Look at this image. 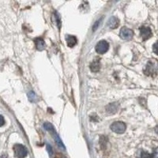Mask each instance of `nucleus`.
Segmentation results:
<instances>
[{"instance_id": "nucleus-1", "label": "nucleus", "mask_w": 158, "mask_h": 158, "mask_svg": "<svg viewBox=\"0 0 158 158\" xmlns=\"http://www.w3.org/2000/svg\"><path fill=\"white\" fill-rule=\"evenodd\" d=\"M126 129V124L123 122H114V123L111 125V130L114 131L116 134H123L125 132Z\"/></svg>"}, {"instance_id": "nucleus-2", "label": "nucleus", "mask_w": 158, "mask_h": 158, "mask_svg": "<svg viewBox=\"0 0 158 158\" xmlns=\"http://www.w3.org/2000/svg\"><path fill=\"white\" fill-rule=\"evenodd\" d=\"M13 151L18 158H24L27 156V149L25 147L24 145L17 144L13 146Z\"/></svg>"}, {"instance_id": "nucleus-3", "label": "nucleus", "mask_w": 158, "mask_h": 158, "mask_svg": "<svg viewBox=\"0 0 158 158\" xmlns=\"http://www.w3.org/2000/svg\"><path fill=\"white\" fill-rule=\"evenodd\" d=\"M109 48V44L106 40H100L96 45V51L99 54L106 53Z\"/></svg>"}, {"instance_id": "nucleus-4", "label": "nucleus", "mask_w": 158, "mask_h": 158, "mask_svg": "<svg viewBox=\"0 0 158 158\" xmlns=\"http://www.w3.org/2000/svg\"><path fill=\"white\" fill-rule=\"evenodd\" d=\"M120 37L123 40H131L133 36H134V32L131 29H130L128 28H123L120 31Z\"/></svg>"}, {"instance_id": "nucleus-5", "label": "nucleus", "mask_w": 158, "mask_h": 158, "mask_svg": "<svg viewBox=\"0 0 158 158\" xmlns=\"http://www.w3.org/2000/svg\"><path fill=\"white\" fill-rule=\"evenodd\" d=\"M140 33H141V36H142V37L143 38L144 40H148L152 36V31L149 27H142L140 29Z\"/></svg>"}, {"instance_id": "nucleus-6", "label": "nucleus", "mask_w": 158, "mask_h": 158, "mask_svg": "<svg viewBox=\"0 0 158 158\" xmlns=\"http://www.w3.org/2000/svg\"><path fill=\"white\" fill-rule=\"evenodd\" d=\"M107 25L110 29H116L119 25V20L115 17H112L107 22Z\"/></svg>"}, {"instance_id": "nucleus-7", "label": "nucleus", "mask_w": 158, "mask_h": 158, "mask_svg": "<svg viewBox=\"0 0 158 158\" xmlns=\"http://www.w3.org/2000/svg\"><path fill=\"white\" fill-rule=\"evenodd\" d=\"M90 69L93 72H97L100 69V59H97L92 62L90 64Z\"/></svg>"}, {"instance_id": "nucleus-8", "label": "nucleus", "mask_w": 158, "mask_h": 158, "mask_svg": "<svg viewBox=\"0 0 158 158\" xmlns=\"http://www.w3.org/2000/svg\"><path fill=\"white\" fill-rule=\"evenodd\" d=\"M35 44L37 48L38 51H43L44 48H45V43H44V40L42 38H37L35 39Z\"/></svg>"}, {"instance_id": "nucleus-9", "label": "nucleus", "mask_w": 158, "mask_h": 158, "mask_svg": "<svg viewBox=\"0 0 158 158\" xmlns=\"http://www.w3.org/2000/svg\"><path fill=\"white\" fill-rule=\"evenodd\" d=\"M118 110V107L116 104H110L106 107V112H107L109 115H112V114H115Z\"/></svg>"}, {"instance_id": "nucleus-10", "label": "nucleus", "mask_w": 158, "mask_h": 158, "mask_svg": "<svg viewBox=\"0 0 158 158\" xmlns=\"http://www.w3.org/2000/svg\"><path fill=\"white\" fill-rule=\"evenodd\" d=\"M156 68L154 67V65H153V62H148L147 66L145 67V74L149 75H153V71H155Z\"/></svg>"}, {"instance_id": "nucleus-11", "label": "nucleus", "mask_w": 158, "mask_h": 158, "mask_svg": "<svg viewBox=\"0 0 158 158\" xmlns=\"http://www.w3.org/2000/svg\"><path fill=\"white\" fill-rule=\"evenodd\" d=\"M67 43L68 47L73 48L77 44V39L74 36H67Z\"/></svg>"}, {"instance_id": "nucleus-12", "label": "nucleus", "mask_w": 158, "mask_h": 158, "mask_svg": "<svg viewBox=\"0 0 158 158\" xmlns=\"http://www.w3.org/2000/svg\"><path fill=\"white\" fill-rule=\"evenodd\" d=\"M53 135H54V138H55V142H56L57 145H58L59 148L62 149V150H65L64 145H63V143L62 142L61 139H60V138L59 137V135H58L57 134H55V132H54Z\"/></svg>"}, {"instance_id": "nucleus-13", "label": "nucleus", "mask_w": 158, "mask_h": 158, "mask_svg": "<svg viewBox=\"0 0 158 158\" xmlns=\"http://www.w3.org/2000/svg\"><path fill=\"white\" fill-rule=\"evenodd\" d=\"M44 128L45 129V130H47L49 132H51L52 134H53L55 131V129H54V126L52 124H51L50 123H44Z\"/></svg>"}, {"instance_id": "nucleus-14", "label": "nucleus", "mask_w": 158, "mask_h": 158, "mask_svg": "<svg viewBox=\"0 0 158 158\" xmlns=\"http://www.w3.org/2000/svg\"><path fill=\"white\" fill-rule=\"evenodd\" d=\"M138 158H153V155H151V154H150L147 152H145V151H142V152H140Z\"/></svg>"}, {"instance_id": "nucleus-15", "label": "nucleus", "mask_w": 158, "mask_h": 158, "mask_svg": "<svg viewBox=\"0 0 158 158\" xmlns=\"http://www.w3.org/2000/svg\"><path fill=\"white\" fill-rule=\"evenodd\" d=\"M28 97H29V99L32 102H35L37 100V96H36V94L34 93V92L30 91L28 94Z\"/></svg>"}, {"instance_id": "nucleus-16", "label": "nucleus", "mask_w": 158, "mask_h": 158, "mask_svg": "<svg viewBox=\"0 0 158 158\" xmlns=\"http://www.w3.org/2000/svg\"><path fill=\"white\" fill-rule=\"evenodd\" d=\"M55 19H56V24L57 25L59 26V28L60 29V27H61V21H60V18H59V13H55Z\"/></svg>"}, {"instance_id": "nucleus-17", "label": "nucleus", "mask_w": 158, "mask_h": 158, "mask_svg": "<svg viewBox=\"0 0 158 158\" xmlns=\"http://www.w3.org/2000/svg\"><path fill=\"white\" fill-rule=\"evenodd\" d=\"M100 19L99 21H97L95 24H94V26L93 28V31H95V30H97V29L98 28V26H99V24H100Z\"/></svg>"}, {"instance_id": "nucleus-18", "label": "nucleus", "mask_w": 158, "mask_h": 158, "mask_svg": "<svg viewBox=\"0 0 158 158\" xmlns=\"http://www.w3.org/2000/svg\"><path fill=\"white\" fill-rule=\"evenodd\" d=\"M4 123H5V119H4V118H3L2 115H0V126H3Z\"/></svg>"}, {"instance_id": "nucleus-19", "label": "nucleus", "mask_w": 158, "mask_h": 158, "mask_svg": "<svg viewBox=\"0 0 158 158\" xmlns=\"http://www.w3.org/2000/svg\"><path fill=\"white\" fill-rule=\"evenodd\" d=\"M47 150L48 151V153L50 155H52V148L51 147L50 145H47Z\"/></svg>"}, {"instance_id": "nucleus-20", "label": "nucleus", "mask_w": 158, "mask_h": 158, "mask_svg": "<svg viewBox=\"0 0 158 158\" xmlns=\"http://www.w3.org/2000/svg\"><path fill=\"white\" fill-rule=\"evenodd\" d=\"M156 47H157V44H154V46H153V49H154V52H155V53H157V48H156Z\"/></svg>"}, {"instance_id": "nucleus-21", "label": "nucleus", "mask_w": 158, "mask_h": 158, "mask_svg": "<svg viewBox=\"0 0 158 158\" xmlns=\"http://www.w3.org/2000/svg\"><path fill=\"white\" fill-rule=\"evenodd\" d=\"M62 158H65V157H62Z\"/></svg>"}]
</instances>
